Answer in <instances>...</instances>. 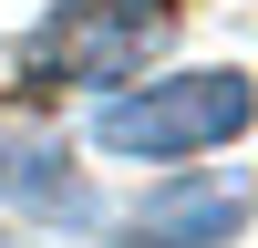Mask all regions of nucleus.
<instances>
[{"label": "nucleus", "instance_id": "f257e3e1", "mask_svg": "<svg viewBox=\"0 0 258 248\" xmlns=\"http://www.w3.org/2000/svg\"><path fill=\"white\" fill-rule=\"evenodd\" d=\"M165 41H176V0H62L21 41V73L31 83H83V93H124Z\"/></svg>", "mask_w": 258, "mask_h": 248}, {"label": "nucleus", "instance_id": "f03ea898", "mask_svg": "<svg viewBox=\"0 0 258 248\" xmlns=\"http://www.w3.org/2000/svg\"><path fill=\"white\" fill-rule=\"evenodd\" d=\"M248 114H258L248 73H165V83H145V93H114L93 114V135L114 145V155L176 165V155H207V145L248 135Z\"/></svg>", "mask_w": 258, "mask_h": 248}, {"label": "nucleus", "instance_id": "7ed1b4c3", "mask_svg": "<svg viewBox=\"0 0 258 248\" xmlns=\"http://www.w3.org/2000/svg\"><path fill=\"white\" fill-rule=\"evenodd\" d=\"M248 207H258V186L248 176H176V186H155V197L135 207V238L124 248H227L248 227Z\"/></svg>", "mask_w": 258, "mask_h": 248}, {"label": "nucleus", "instance_id": "20e7f679", "mask_svg": "<svg viewBox=\"0 0 258 248\" xmlns=\"http://www.w3.org/2000/svg\"><path fill=\"white\" fill-rule=\"evenodd\" d=\"M0 197L11 207H41V217H83V176L62 145H31V135H0Z\"/></svg>", "mask_w": 258, "mask_h": 248}, {"label": "nucleus", "instance_id": "39448f33", "mask_svg": "<svg viewBox=\"0 0 258 248\" xmlns=\"http://www.w3.org/2000/svg\"><path fill=\"white\" fill-rule=\"evenodd\" d=\"M0 248H21V238H11V227H0Z\"/></svg>", "mask_w": 258, "mask_h": 248}]
</instances>
